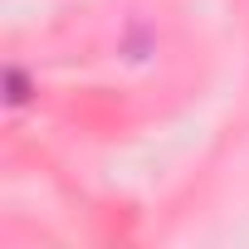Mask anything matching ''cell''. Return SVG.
Segmentation results:
<instances>
[{
    "mask_svg": "<svg viewBox=\"0 0 249 249\" xmlns=\"http://www.w3.org/2000/svg\"><path fill=\"white\" fill-rule=\"evenodd\" d=\"M5 83H10V103L20 107V103L30 98V78H25V69H10V73H5Z\"/></svg>",
    "mask_w": 249,
    "mask_h": 249,
    "instance_id": "6da1fadb",
    "label": "cell"
}]
</instances>
